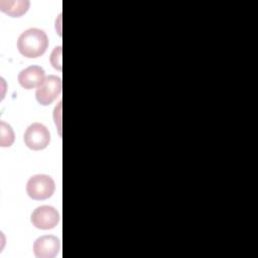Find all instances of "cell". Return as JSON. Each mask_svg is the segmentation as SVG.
<instances>
[{
    "label": "cell",
    "mask_w": 258,
    "mask_h": 258,
    "mask_svg": "<svg viewBox=\"0 0 258 258\" xmlns=\"http://www.w3.org/2000/svg\"><path fill=\"white\" fill-rule=\"evenodd\" d=\"M58 212L53 207L50 206L38 207L31 214V223L37 229H52L58 224Z\"/></svg>",
    "instance_id": "obj_5"
},
{
    "label": "cell",
    "mask_w": 258,
    "mask_h": 258,
    "mask_svg": "<svg viewBox=\"0 0 258 258\" xmlns=\"http://www.w3.org/2000/svg\"><path fill=\"white\" fill-rule=\"evenodd\" d=\"M1 137H0V144L2 147H9L12 145L14 141V132L10 125L6 124L5 122L1 121Z\"/></svg>",
    "instance_id": "obj_9"
},
{
    "label": "cell",
    "mask_w": 258,
    "mask_h": 258,
    "mask_svg": "<svg viewBox=\"0 0 258 258\" xmlns=\"http://www.w3.org/2000/svg\"><path fill=\"white\" fill-rule=\"evenodd\" d=\"M61 93L60 78L50 75L44 78L42 83L37 87L35 97L40 105H49Z\"/></svg>",
    "instance_id": "obj_3"
},
{
    "label": "cell",
    "mask_w": 258,
    "mask_h": 258,
    "mask_svg": "<svg viewBox=\"0 0 258 258\" xmlns=\"http://www.w3.org/2000/svg\"><path fill=\"white\" fill-rule=\"evenodd\" d=\"M55 189L53 179L46 174L31 176L26 183V192L33 200H45L52 196Z\"/></svg>",
    "instance_id": "obj_2"
},
{
    "label": "cell",
    "mask_w": 258,
    "mask_h": 258,
    "mask_svg": "<svg viewBox=\"0 0 258 258\" xmlns=\"http://www.w3.org/2000/svg\"><path fill=\"white\" fill-rule=\"evenodd\" d=\"M29 8V1H0V9L12 17H20Z\"/></svg>",
    "instance_id": "obj_8"
},
{
    "label": "cell",
    "mask_w": 258,
    "mask_h": 258,
    "mask_svg": "<svg viewBox=\"0 0 258 258\" xmlns=\"http://www.w3.org/2000/svg\"><path fill=\"white\" fill-rule=\"evenodd\" d=\"M24 143L32 150L44 149L49 141L50 134L48 129L41 123H32L24 133Z\"/></svg>",
    "instance_id": "obj_4"
},
{
    "label": "cell",
    "mask_w": 258,
    "mask_h": 258,
    "mask_svg": "<svg viewBox=\"0 0 258 258\" xmlns=\"http://www.w3.org/2000/svg\"><path fill=\"white\" fill-rule=\"evenodd\" d=\"M59 249V240L52 235L41 236L33 243V253L37 258H53Z\"/></svg>",
    "instance_id": "obj_6"
},
{
    "label": "cell",
    "mask_w": 258,
    "mask_h": 258,
    "mask_svg": "<svg viewBox=\"0 0 258 258\" xmlns=\"http://www.w3.org/2000/svg\"><path fill=\"white\" fill-rule=\"evenodd\" d=\"M44 80V71L38 66H30L18 75V82L20 86L26 90L38 87Z\"/></svg>",
    "instance_id": "obj_7"
},
{
    "label": "cell",
    "mask_w": 258,
    "mask_h": 258,
    "mask_svg": "<svg viewBox=\"0 0 258 258\" xmlns=\"http://www.w3.org/2000/svg\"><path fill=\"white\" fill-rule=\"evenodd\" d=\"M48 46V38L45 32L38 28H29L22 32L17 39L19 52L29 58L42 55Z\"/></svg>",
    "instance_id": "obj_1"
}]
</instances>
